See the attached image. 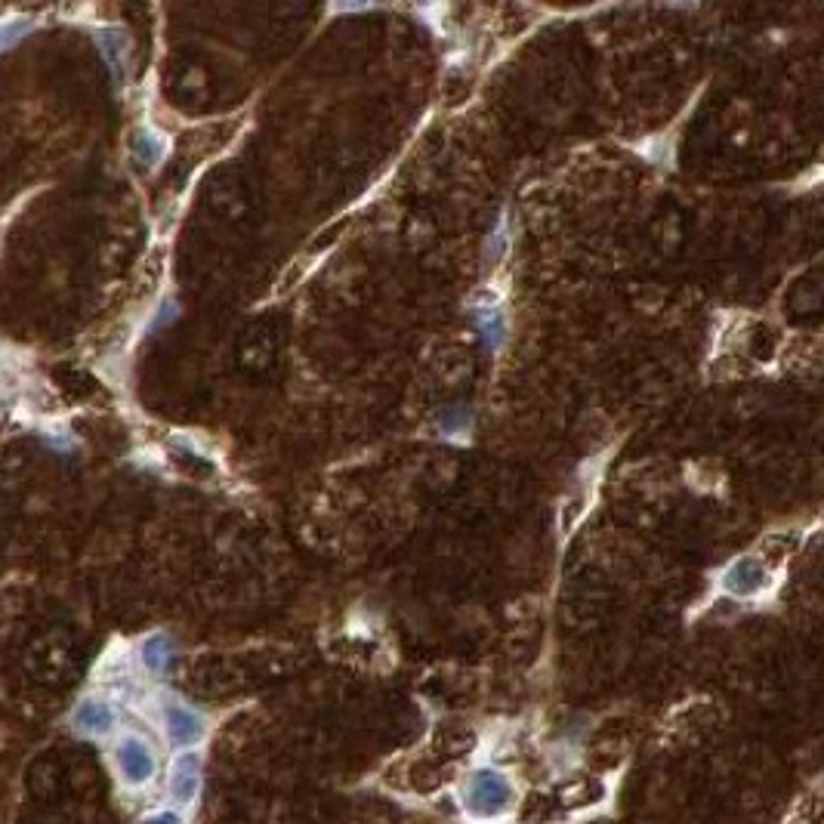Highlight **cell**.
Returning <instances> with one entry per match:
<instances>
[{
    "label": "cell",
    "instance_id": "cell-8",
    "mask_svg": "<svg viewBox=\"0 0 824 824\" xmlns=\"http://www.w3.org/2000/svg\"><path fill=\"white\" fill-rule=\"evenodd\" d=\"M133 155L146 167H155L164 158V139L152 130H139L133 136Z\"/></svg>",
    "mask_w": 824,
    "mask_h": 824
},
{
    "label": "cell",
    "instance_id": "cell-5",
    "mask_svg": "<svg viewBox=\"0 0 824 824\" xmlns=\"http://www.w3.org/2000/svg\"><path fill=\"white\" fill-rule=\"evenodd\" d=\"M71 723L81 735H90V738H105L112 735L115 726H118V713L115 707L105 701V698H84L75 713H71Z\"/></svg>",
    "mask_w": 824,
    "mask_h": 824
},
{
    "label": "cell",
    "instance_id": "cell-12",
    "mask_svg": "<svg viewBox=\"0 0 824 824\" xmlns=\"http://www.w3.org/2000/svg\"><path fill=\"white\" fill-rule=\"evenodd\" d=\"M146 824H183V818L167 809V812H155L152 818H146Z\"/></svg>",
    "mask_w": 824,
    "mask_h": 824
},
{
    "label": "cell",
    "instance_id": "cell-2",
    "mask_svg": "<svg viewBox=\"0 0 824 824\" xmlns=\"http://www.w3.org/2000/svg\"><path fill=\"white\" fill-rule=\"evenodd\" d=\"M115 763H118V772H121L124 784H130V787L149 784L158 772V760L152 754V747L136 735H127V738L118 741Z\"/></svg>",
    "mask_w": 824,
    "mask_h": 824
},
{
    "label": "cell",
    "instance_id": "cell-1",
    "mask_svg": "<svg viewBox=\"0 0 824 824\" xmlns=\"http://www.w3.org/2000/svg\"><path fill=\"white\" fill-rule=\"evenodd\" d=\"M516 803L513 781L497 769H476L463 787V806L473 818H497Z\"/></svg>",
    "mask_w": 824,
    "mask_h": 824
},
{
    "label": "cell",
    "instance_id": "cell-10",
    "mask_svg": "<svg viewBox=\"0 0 824 824\" xmlns=\"http://www.w3.org/2000/svg\"><path fill=\"white\" fill-rule=\"evenodd\" d=\"M99 44L105 47V59H109L121 71V65H124V47H127L124 34L118 28H105V31H99Z\"/></svg>",
    "mask_w": 824,
    "mask_h": 824
},
{
    "label": "cell",
    "instance_id": "cell-4",
    "mask_svg": "<svg viewBox=\"0 0 824 824\" xmlns=\"http://www.w3.org/2000/svg\"><path fill=\"white\" fill-rule=\"evenodd\" d=\"M167 791H170L173 803H179V806L195 803V797L201 791V757L195 750H183V754L173 760Z\"/></svg>",
    "mask_w": 824,
    "mask_h": 824
},
{
    "label": "cell",
    "instance_id": "cell-11",
    "mask_svg": "<svg viewBox=\"0 0 824 824\" xmlns=\"http://www.w3.org/2000/svg\"><path fill=\"white\" fill-rule=\"evenodd\" d=\"M31 31V22L28 19H10V22H4L0 25V50L4 47H10V44H16L22 34H28Z\"/></svg>",
    "mask_w": 824,
    "mask_h": 824
},
{
    "label": "cell",
    "instance_id": "cell-6",
    "mask_svg": "<svg viewBox=\"0 0 824 824\" xmlns=\"http://www.w3.org/2000/svg\"><path fill=\"white\" fill-rule=\"evenodd\" d=\"M769 584V571L763 568L760 559H738L729 571H726V578H723V587L732 593V596H754L760 593L763 587Z\"/></svg>",
    "mask_w": 824,
    "mask_h": 824
},
{
    "label": "cell",
    "instance_id": "cell-7",
    "mask_svg": "<svg viewBox=\"0 0 824 824\" xmlns=\"http://www.w3.org/2000/svg\"><path fill=\"white\" fill-rule=\"evenodd\" d=\"M139 658H142V667H146L149 673L161 676L173 661V642L164 633H152L149 639H142Z\"/></svg>",
    "mask_w": 824,
    "mask_h": 824
},
{
    "label": "cell",
    "instance_id": "cell-3",
    "mask_svg": "<svg viewBox=\"0 0 824 824\" xmlns=\"http://www.w3.org/2000/svg\"><path fill=\"white\" fill-rule=\"evenodd\" d=\"M164 732L173 747H195L207 735V723L198 710L170 701L164 707Z\"/></svg>",
    "mask_w": 824,
    "mask_h": 824
},
{
    "label": "cell",
    "instance_id": "cell-9",
    "mask_svg": "<svg viewBox=\"0 0 824 824\" xmlns=\"http://www.w3.org/2000/svg\"><path fill=\"white\" fill-rule=\"evenodd\" d=\"M476 328H479L482 340L488 343V349H497L500 340H504V318H500V312H494V309H482L479 312Z\"/></svg>",
    "mask_w": 824,
    "mask_h": 824
}]
</instances>
